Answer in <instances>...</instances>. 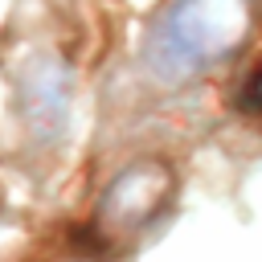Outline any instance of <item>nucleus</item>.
<instances>
[{"instance_id": "obj_3", "label": "nucleus", "mask_w": 262, "mask_h": 262, "mask_svg": "<svg viewBox=\"0 0 262 262\" xmlns=\"http://www.w3.org/2000/svg\"><path fill=\"white\" fill-rule=\"evenodd\" d=\"M20 119L37 143H57L70 123V74L53 57H37L20 78Z\"/></svg>"}, {"instance_id": "obj_4", "label": "nucleus", "mask_w": 262, "mask_h": 262, "mask_svg": "<svg viewBox=\"0 0 262 262\" xmlns=\"http://www.w3.org/2000/svg\"><path fill=\"white\" fill-rule=\"evenodd\" d=\"M233 106L262 119V61L242 74V82H237V90H233Z\"/></svg>"}, {"instance_id": "obj_1", "label": "nucleus", "mask_w": 262, "mask_h": 262, "mask_svg": "<svg viewBox=\"0 0 262 262\" xmlns=\"http://www.w3.org/2000/svg\"><path fill=\"white\" fill-rule=\"evenodd\" d=\"M254 29L250 0H172L143 45V66L160 86H184L233 57Z\"/></svg>"}, {"instance_id": "obj_2", "label": "nucleus", "mask_w": 262, "mask_h": 262, "mask_svg": "<svg viewBox=\"0 0 262 262\" xmlns=\"http://www.w3.org/2000/svg\"><path fill=\"white\" fill-rule=\"evenodd\" d=\"M172 192V168L164 160H139L127 164L98 196L94 209V229L102 237H127L143 229L168 201Z\"/></svg>"}]
</instances>
